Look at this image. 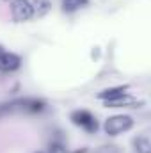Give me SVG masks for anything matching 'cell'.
<instances>
[{"label":"cell","mask_w":151,"mask_h":153,"mask_svg":"<svg viewBox=\"0 0 151 153\" xmlns=\"http://www.w3.org/2000/svg\"><path fill=\"white\" fill-rule=\"evenodd\" d=\"M142 105H144V100H137L130 93H124V94H121V96H117L114 100L103 102V107H107V109H117V107H137L139 109Z\"/></svg>","instance_id":"5b68a950"},{"label":"cell","mask_w":151,"mask_h":153,"mask_svg":"<svg viewBox=\"0 0 151 153\" xmlns=\"http://www.w3.org/2000/svg\"><path fill=\"white\" fill-rule=\"evenodd\" d=\"M133 125H135V121H133V117L130 114H114L105 119L103 132L109 137H115V135H121V134L132 130Z\"/></svg>","instance_id":"6da1fadb"},{"label":"cell","mask_w":151,"mask_h":153,"mask_svg":"<svg viewBox=\"0 0 151 153\" xmlns=\"http://www.w3.org/2000/svg\"><path fill=\"white\" fill-rule=\"evenodd\" d=\"M70 121L75 126L82 128L84 132H87V134H94L100 128L98 119L94 117V114L91 111H87V109H76V111H73L70 114Z\"/></svg>","instance_id":"7a4b0ae2"},{"label":"cell","mask_w":151,"mask_h":153,"mask_svg":"<svg viewBox=\"0 0 151 153\" xmlns=\"http://www.w3.org/2000/svg\"><path fill=\"white\" fill-rule=\"evenodd\" d=\"M34 153H44V152H34Z\"/></svg>","instance_id":"4fadbf2b"},{"label":"cell","mask_w":151,"mask_h":153,"mask_svg":"<svg viewBox=\"0 0 151 153\" xmlns=\"http://www.w3.org/2000/svg\"><path fill=\"white\" fill-rule=\"evenodd\" d=\"M4 52H5V50H4V46H2V45H0V55H2V53H4Z\"/></svg>","instance_id":"8fae6325"},{"label":"cell","mask_w":151,"mask_h":153,"mask_svg":"<svg viewBox=\"0 0 151 153\" xmlns=\"http://www.w3.org/2000/svg\"><path fill=\"white\" fill-rule=\"evenodd\" d=\"M11 18L16 23L30 22L34 18L32 0H14V2H11Z\"/></svg>","instance_id":"3957f363"},{"label":"cell","mask_w":151,"mask_h":153,"mask_svg":"<svg viewBox=\"0 0 151 153\" xmlns=\"http://www.w3.org/2000/svg\"><path fill=\"white\" fill-rule=\"evenodd\" d=\"M128 89H130V85H128V84H123V85H112V87H107V89L100 91L96 96H98V100L107 102V100H114V98H117V96H121V94L128 93Z\"/></svg>","instance_id":"8992f818"},{"label":"cell","mask_w":151,"mask_h":153,"mask_svg":"<svg viewBox=\"0 0 151 153\" xmlns=\"http://www.w3.org/2000/svg\"><path fill=\"white\" fill-rule=\"evenodd\" d=\"M21 68V57L14 52H4L0 55V73H14Z\"/></svg>","instance_id":"277c9868"},{"label":"cell","mask_w":151,"mask_h":153,"mask_svg":"<svg viewBox=\"0 0 151 153\" xmlns=\"http://www.w3.org/2000/svg\"><path fill=\"white\" fill-rule=\"evenodd\" d=\"M32 7H34V16L43 18L50 13L52 9V2L50 0H32Z\"/></svg>","instance_id":"9c48e42d"},{"label":"cell","mask_w":151,"mask_h":153,"mask_svg":"<svg viewBox=\"0 0 151 153\" xmlns=\"http://www.w3.org/2000/svg\"><path fill=\"white\" fill-rule=\"evenodd\" d=\"M87 4H89V0H62L61 2V9H62V13L71 14V13H76V11L84 9Z\"/></svg>","instance_id":"52a82bcc"},{"label":"cell","mask_w":151,"mask_h":153,"mask_svg":"<svg viewBox=\"0 0 151 153\" xmlns=\"http://www.w3.org/2000/svg\"><path fill=\"white\" fill-rule=\"evenodd\" d=\"M44 153H68V148H66V144L61 137H55L48 143V150Z\"/></svg>","instance_id":"30bf717a"},{"label":"cell","mask_w":151,"mask_h":153,"mask_svg":"<svg viewBox=\"0 0 151 153\" xmlns=\"http://www.w3.org/2000/svg\"><path fill=\"white\" fill-rule=\"evenodd\" d=\"M2 2H9V4H11V2H14V0H2Z\"/></svg>","instance_id":"7c38bea8"},{"label":"cell","mask_w":151,"mask_h":153,"mask_svg":"<svg viewBox=\"0 0 151 153\" xmlns=\"http://www.w3.org/2000/svg\"><path fill=\"white\" fill-rule=\"evenodd\" d=\"M132 146H133V152L135 153H151V144L148 135H139L132 141Z\"/></svg>","instance_id":"ba28073f"}]
</instances>
